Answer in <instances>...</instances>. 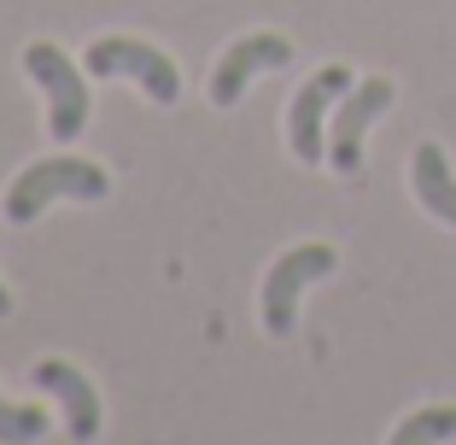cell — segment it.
Segmentation results:
<instances>
[{"instance_id": "cell-11", "label": "cell", "mask_w": 456, "mask_h": 445, "mask_svg": "<svg viewBox=\"0 0 456 445\" xmlns=\"http://www.w3.org/2000/svg\"><path fill=\"white\" fill-rule=\"evenodd\" d=\"M47 410L41 405H12L6 392H0V445H36L47 433Z\"/></svg>"}, {"instance_id": "cell-2", "label": "cell", "mask_w": 456, "mask_h": 445, "mask_svg": "<svg viewBox=\"0 0 456 445\" xmlns=\"http://www.w3.org/2000/svg\"><path fill=\"white\" fill-rule=\"evenodd\" d=\"M334 270H339V246H328V241H298V246H287V252L269 264L264 293H257L264 334H269V340H293L305 287H310V282H328Z\"/></svg>"}, {"instance_id": "cell-10", "label": "cell", "mask_w": 456, "mask_h": 445, "mask_svg": "<svg viewBox=\"0 0 456 445\" xmlns=\"http://www.w3.org/2000/svg\"><path fill=\"white\" fill-rule=\"evenodd\" d=\"M456 440V405H421L392 428L387 445H444Z\"/></svg>"}, {"instance_id": "cell-7", "label": "cell", "mask_w": 456, "mask_h": 445, "mask_svg": "<svg viewBox=\"0 0 456 445\" xmlns=\"http://www.w3.org/2000/svg\"><path fill=\"white\" fill-rule=\"evenodd\" d=\"M281 65H293V41L287 36H275V29L240 36L234 47H223V59H216V70H211V106L234 111L264 70H281Z\"/></svg>"}, {"instance_id": "cell-8", "label": "cell", "mask_w": 456, "mask_h": 445, "mask_svg": "<svg viewBox=\"0 0 456 445\" xmlns=\"http://www.w3.org/2000/svg\"><path fill=\"white\" fill-rule=\"evenodd\" d=\"M36 387L41 392H53L59 399V410H65V433L70 440H100V422H106V405H100V392H94V381L82 375L77 364H65V358H41L36 369Z\"/></svg>"}, {"instance_id": "cell-12", "label": "cell", "mask_w": 456, "mask_h": 445, "mask_svg": "<svg viewBox=\"0 0 456 445\" xmlns=\"http://www.w3.org/2000/svg\"><path fill=\"white\" fill-rule=\"evenodd\" d=\"M6 317H12V293H6V287H0V323H6Z\"/></svg>"}, {"instance_id": "cell-6", "label": "cell", "mask_w": 456, "mask_h": 445, "mask_svg": "<svg viewBox=\"0 0 456 445\" xmlns=\"http://www.w3.org/2000/svg\"><path fill=\"white\" fill-rule=\"evenodd\" d=\"M392 100H398V82L392 77H362V82L346 88V100H339L334 118H328V164H334L339 176L362 170V136L392 111Z\"/></svg>"}, {"instance_id": "cell-5", "label": "cell", "mask_w": 456, "mask_h": 445, "mask_svg": "<svg viewBox=\"0 0 456 445\" xmlns=\"http://www.w3.org/2000/svg\"><path fill=\"white\" fill-rule=\"evenodd\" d=\"M357 82L351 65H322L287 106V147L298 164H328V118L346 100V88Z\"/></svg>"}, {"instance_id": "cell-4", "label": "cell", "mask_w": 456, "mask_h": 445, "mask_svg": "<svg viewBox=\"0 0 456 445\" xmlns=\"http://www.w3.org/2000/svg\"><path fill=\"white\" fill-rule=\"evenodd\" d=\"M24 70L41 82V95H47V136H53L59 147H70V141L88 129V111H94L82 65L59 54V41H29L24 47Z\"/></svg>"}, {"instance_id": "cell-1", "label": "cell", "mask_w": 456, "mask_h": 445, "mask_svg": "<svg viewBox=\"0 0 456 445\" xmlns=\"http://www.w3.org/2000/svg\"><path fill=\"white\" fill-rule=\"evenodd\" d=\"M111 194V176L106 164L94 159H77V152H53V159H36L24 176H12V188H6V200H0V211H6V223H36L41 211L53 200H82L94 205Z\"/></svg>"}, {"instance_id": "cell-9", "label": "cell", "mask_w": 456, "mask_h": 445, "mask_svg": "<svg viewBox=\"0 0 456 445\" xmlns=\"http://www.w3.org/2000/svg\"><path fill=\"white\" fill-rule=\"evenodd\" d=\"M410 194H416V205L428 217H439L444 229H456V170H451L439 141H421L410 152Z\"/></svg>"}, {"instance_id": "cell-3", "label": "cell", "mask_w": 456, "mask_h": 445, "mask_svg": "<svg viewBox=\"0 0 456 445\" xmlns=\"http://www.w3.org/2000/svg\"><path fill=\"white\" fill-rule=\"evenodd\" d=\"M82 70L100 77V82H111V77L134 82L152 106H175V100H182V70H175V59L164 54V47H152V41H134V36H100L94 47L82 54Z\"/></svg>"}]
</instances>
